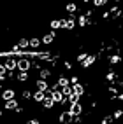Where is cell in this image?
Here are the masks:
<instances>
[{
    "label": "cell",
    "mask_w": 123,
    "mask_h": 124,
    "mask_svg": "<svg viewBox=\"0 0 123 124\" xmlns=\"http://www.w3.org/2000/svg\"><path fill=\"white\" fill-rule=\"evenodd\" d=\"M40 44H42V42H40L39 37H32V39H28V47H32V49H37Z\"/></svg>",
    "instance_id": "12"
},
{
    "label": "cell",
    "mask_w": 123,
    "mask_h": 124,
    "mask_svg": "<svg viewBox=\"0 0 123 124\" xmlns=\"http://www.w3.org/2000/svg\"><path fill=\"white\" fill-rule=\"evenodd\" d=\"M0 98H2L4 101L11 100V98H16V91L12 87H7V89H2V93H0Z\"/></svg>",
    "instance_id": "4"
},
{
    "label": "cell",
    "mask_w": 123,
    "mask_h": 124,
    "mask_svg": "<svg viewBox=\"0 0 123 124\" xmlns=\"http://www.w3.org/2000/svg\"><path fill=\"white\" fill-rule=\"evenodd\" d=\"M72 117H74V115L70 114V110H63V112L58 115V121L63 122V124H65V122H72Z\"/></svg>",
    "instance_id": "7"
},
{
    "label": "cell",
    "mask_w": 123,
    "mask_h": 124,
    "mask_svg": "<svg viewBox=\"0 0 123 124\" xmlns=\"http://www.w3.org/2000/svg\"><path fill=\"white\" fill-rule=\"evenodd\" d=\"M40 79H49V77H51V70H49V68H40Z\"/></svg>",
    "instance_id": "21"
},
{
    "label": "cell",
    "mask_w": 123,
    "mask_h": 124,
    "mask_svg": "<svg viewBox=\"0 0 123 124\" xmlns=\"http://www.w3.org/2000/svg\"><path fill=\"white\" fill-rule=\"evenodd\" d=\"M76 24H77V19L74 18L72 14L69 16L67 19H62V28H63V30H72L74 26H76Z\"/></svg>",
    "instance_id": "3"
},
{
    "label": "cell",
    "mask_w": 123,
    "mask_h": 124,
    "mask_svg": "<svg viewBox=\"0 0 123 124\" xmlns=\"http://www.w3.org/2000/svg\"><path fill=\"white\" fill-rule=\"evenodd\" d=\"M88 23H90V21H88V16H86V14H81L79 18H77V24H79V26H86Z\"/></svg>",
    "instance_id": "17"
},
{
    "label": "cell",
    "mask_w": 123,
    "mask_h": 124,
    "mask_svg": "<svg viewBox=\"0 0 123 124\" xmlns=\"http://www.w3.org/2000/svg\"><path fill=\"white\" fill-rule=\"evenodd\" d=\"M35 86H37V89H40V91H47V89H49L47 79H39V80L35 82Z\"/></svg>",
    "instance_id": "10"
},
{
    "label": "cell",
    "mask_w": 123,
    "mask_h": 124,
    "mask_svg": "<svg viewBox=\"0 0 123 124\" xmlns=\"http://www.w3.org/2000/svg\"><path fill=\"white\" fill-rule=\"evenodd\" d=\"M116 2H121V0H116Z\"/></svg>",
    "instance_id": "38"
},
{
    "label": "cell",
    "mask_w": 123,
    "mask_h": 124,
    "mask_svg": "<svg viewBox=\"0 0 123 124\" xmlns=\"http://www.w3.org/2000/svg\"><path fill=\"white\" fill-rule=\"evenodd\" d=\"M0 91H2V82H0Z\"/></svg>",
    "instance_id": "37"
},
{
    "label": "cell",
    "mask_w": 123,
    "mask_h": 124,
    "mask_svg": "<svg viewBox=\"0 0 123 124\" xmlns=\"http://www.w3.org/2000/svg\"><path fill=\"white\" fill-rule=\"evenodd\" d=\"M49 26H51V30H58V28H62V19H53Z\"/></svg>",
    "instance_id": "22"
},
{
    "label": "cell",
    "mask_w": 123,
    "mask_h": 124,
    "mask_svg": "<svg viewBox=\"0 0 123 124\" xmlns=\"http://www.w3.org/2000/svg\"><path fill=\"white\" fill-rule=\"evenodd\" d=\"M16 79H18L19 82H25V80H28V72H25V70H19V72H18V75H16Z\"/></svg>",
    "instance_id": "16"
},
{
    "label": "cell",
    "mask_w": 123,
    "mask_h": 124,
    "mask_svg": "<svg viewBox=\"0 0 123 124\" xmlns=\"http://www.w3.org/2000/svg\"><path fill=\"white\" fill-rule=\"evenodd\" d=\"M56 84H58V87H63V86H69V84H70V80L65 77V75H60L58 80H56Z\"/></svg>",
    "instance_id": "15"
},
{
    "label": "cell",
    "mask_w": 123,
    "mask_h": 124,
    "mask_svg": "<svg viewBox=\"0 0 123 124\" xmlns=\"http://www.w3.org/2000/svg\"><path fill=\"white\" fill-rule=\"evenodd\" d=\"M118 75H116V73H114V72H107V75H105V79H107L109 82H113L114 79H116Z\"/></svg>",
    "instance_id": "25"
},
{
    "label": "cell",
    "mask_w": 123,
    "mask_h": 124,
    "mask_svg": "<svg viewBox=\"0 0 123 124\" xmlns=\"http://www.w3.org/2000/svg\"><path fill=\"white\" fill-rule=\"evenodd\" d=\"M111 121H113V117H111V115H107V117L102 119V124H107V122H111Z\"/></svg>",
    "instance_id": "29"
},
{
    "label": "cell",
    "mask_w": 123,
    "mask_h": 124,
    "mask_svg": "<svg viewBox=\"0 0 123 124\" xmlns=\"http://www.w3.org/2000/svg\"><path fill=\"white\" fill-rule=\"evenodd\" d=\"M23 98H25V100H30V98H32V93H30L28 89H25V91H23Z\"/></svg>",
    "instance_id": "27"
},
{
    "label": "cell",
    "mask_w": 123,
    "mask_h": 124,
    "mask_svg": "<svg viewBox=\"0 0 123 124\" xmlns=\"http://www.w3.org/2000/svg\"><path fill=\"white\" fill-rule=\"evenodd\" d=\"M32 68V61L28 60L27 56H19L18 58V70H25V72H28Z\"/></svg>",
    "instance_id": "2"
},
{
    "label": "cell",
    "mask_w": 123,
    "mask_h": 124,
    "mask_svg": "<svg viewBox=\"0 0 123 124\" xmlns=\"http://www.w3.org/2000/svg\"><path fill=\"white\" fill-rule=\"evenodd\" d=\"M65 11H67L69 14H74V12L77 11V5H76V2H72V0H70V2H69L67 5H65Z\"/></svg>",
    "instance_id": "14"
},
{
    "label": "cell",
    "mask_w": 123,
    "mask_h": 124,
    "mask_svg": "<svg viewBox=\"0 0 123 124\" xmlns=\"http://www.w3.org/2000/svg\"><path fill=\"white\" fill-rule=\"evenodd\" d=\"M118 98H120V101H123V94H120V96H118Z\"/></svg>",
    "instance_id": "35"
},
{
    "label": "cell",
    "mask_w": 123,
    "mask_h": 124,
    "mask_svg": "<svg viewBox=\"0 0 123 124\" xmlns=\"http://www.w3.org/2000/svg\"><path fill=\"white\" fill-rule=\"evenodd\" d=\"M109 63L111 65H118V63H121V58L118 54H113V56H109Z\"/></svg>",
    "instance_id": "23"
},
{
    "label": "cell",
    "mask_w": 123,
    "mask_h": 124,
    "mask_svg": "<svg viewBox=\"0 0 123 124\" xmlns=\"http://www.w3.org/2000/svg\"><path fill=\"white\" fill-rule=\"evenodd\" d=\"M120 117H123V110H121V108L113 114V119H120Z\"/></svg>",
    "instance_id": "26"
},
{
    "label": "cell",
    "mask_w": 123,
    "mask_h": 124,
    "mask_svg": "<svg viewBox=\"0 0 123 124\" xmlns=\"http://www.w3.org/2000/svg\"><path fill=\"white\" fill-rule=\"evenodd\" d=\"M109 16H111V11H105V12L102 14V18H104V19H107V18H109Z\"/></svg>",
    "instance_id": "31"
},
{
    "label": "cell",
    "mask_w": 123,
    "mask_h": 124,
    "mask_svg": "<svg viewBox=\"0 0 123 124\" xmlns=\"http://www.w3.org/2000/svg\"><path fill=\"white\" fill-rule=\"evenodd\" d=\"M86 56H88L86 53H81V54H77V61H83V60H85Z\"/></svg>",
    "instance_id": "28"
},
{
    "label": "cell",
    "mask_w": 123,
    "mask_h": 124,
    "mask_svg": "<svg viewBox=\"0 0 123 124\" xmlns=\"http://www.w3.org/2000/svg\"><path fill=\"white\" fill-rule=\"evenodd\" d=\"M109 11H111V14L114 16V18H120V16H121V9H120V5H113Z\"/></svg>",
    "instance_id": "18"
},
{
    "label": "cell",
    "mask_w": 123,
    "mask_h": 124,
    "mask_svg": "<svg viewBox=\"0 0 123 124\" xmlns=\"http://www.w3.org/2000/svg\"><path fill=\"white\" fill-rule=\"evenodd\" d=\"M18 105H19L18 100H16V98H11V100L4 101V108L5 110H16V107H18Z\"/></svg>",
    "instance_id": "9"
},
{
    "label": "cell",
    "mask_w": 123,
    "mask_h": 124,
    "mask_svg": "<svg viewBox=\"0 0 123 124\" xmlns=\"http://www.w3.org/2000/svg\"><path fill=\"white\" fill-rule=\"evenodd\" d=\"M92 2H93L95 7H104L105 4H107V0H92Z\"/></svg>",
    "instance_id": "24"
},
{
    "label": "cell",
    "mask_w": 123,
    "mask_h": 124,
    "mask_svg": "<svg viewBox=\"0 0 123 124\" xmlns=\"http://www.w3.org/2000/svg\"><path fill=\"white\" fill-rule=\"evenodd\" d=\"M72 91H74V93H77L79 96H85V86H81L79 82L72 84Z\"/></svg>",
    "instance_id": "13"
},
{
    "label": "cell",
    "mask_w": 123,
    "mask_h": 124,
    "mask_svg": "<svg viewBox=\"0 0 123 124\" xmlns=\"http://www.w3.org/2000/svg\"><path fill=\"white\" fill-rule=\"evenodd\" d=\"M70 114L72 115H81L83 114V105H81L79 101H76V103H70Z\"/></svg>",
    "instance_id": "6"
},
{
    "label": "cell",
    "mask_w": 123,
    "mask_h": 124,
    "mask_svg": "<svg viewBox=\"0 0 123 124\" xmlns=\"http://www.w3.org/2000/svg\"><path fill=\"white\" fill-rule=\"evenodd\" d=\"M28 124H40L39 119H28Z\"/></svg>",
    "instance_id": "30"
},
{
    "label": "cell",
    "mask_w": 123,
    "mask_h": 124,
    "mask_svg": "<svg viewBox=\"0 0 123 124\" xmlns=\"http://www.w3.org/2000/svg\"><path fill=\"white\" fill-rule=\"evenodd\" d=\"M2 115H4V110H2V108H0V119H2Z\"/></svg>",
    "instance_id": "34"
},
{
    "label": "cell",
    "mask_w": 123,
    "mask_h": 124,
    "mask_svg": "<svg viewBox=\"0 0 123 124\" xmlns=\"http://www.w3.org/2000/svg\"><path fill=\"white\" fill-rule=\"evenodd\" d=\"M56 39V31L55 30H51L49 33H46V35H42V39H40V42H42L44 46H49V44H53V40Z\"/></svg>",
    "instance_id": "5"
},
{
    "label": "cell",
    "mask_w": 123,
    "mask_h": 124,
    "mask_svg": "<svg viewBox=\"0 0 123 124\" xmlns=\"http://www.w3.org/2000/svg\"><path fill=\"white\" fill-rule=\"evenodd\" d=\"M16 46H18L19 49H28V39H25V37H23V39H19Z\"/></svg>",
    "instance_id": "20"
},
{
    "label": "cell",
    "mask_w": 123,
    "mask_h": 124,
    "mask_svg": "<svg viewBox=\"0 0 123 124\" xmlns=\"http://www.w3.org/2000/svg\"><path fill=\"white\" fill-rule=\"evenodd\" d=\"M95 60H97V56H95V54H90V56H86L85 60L81 61V67H83V68H90V67L93 65Z\"/></svg>",
    "instance_id": "8"
},
{
    "label": "cell",
    "mask_w": 123,
    "mask_h": 124,
    "mask_svg": "<svg viewBox=\"0 0 123 124\" xmlns=\"http://www.w3.org/2000/svg\"><path fill=\"white\" fill-rule=\"evenodd\" d=\"M83 2H85V4H88V2H92V0H83Z\"/></svg>",
    "instance_id": "36"
},
{
    "label": "cell",
    "mask_w": 123,
    "mask_h": 124,
    "mask_svg": "<svg viewBox=\"0 0 123 124\" xmlns=\"http://www.w3.org/2000/svg\"><path fill=\"white\" fill-rule=\"evenodd\" d=\"M4 65L7 68V73H9V75H14V70H18V58L16 56H5Z\"/></svg>",
    "instance_id": "1"
},
{
    "label": "cell",
    "mask_w": 123,
    "mask_h": 124,
    "mask_svg": "<svg viewBox=\"0 0 123 124\" xmlns=\"http://www.w3.org/2000/svg\"><path fill=\"white\" fill-rule=\"evenodd\" d=\"M76 82H79V79L74 75V77H70V84H76Z\"/></svg>",
    "instance_id": "32"
},
{
    "label": "cell",
    "mask_w": 123,
    "mask_h": 124,
    "mask_svg": "<svg viewBox=\"0 0 123 124\" xmlns=\"http://www.w3.org/2000/svg\"><path fill=\"white\" fill-rule=\"evenodd\" d=\"M65 68L70 70V68H72V63H70V61H65Z\"/></svg>",
    "instance_id": "33"
},
{
    "label": "cell",
    "mask_w": 123,
    "mask_h": 124,
    "mask_svg": "<svg viewBox=\"0 0 123 124\" xmlns=\"http://www.w3.org/2000/svg\"><path fill=\"white\" fill-rule=\"evenodd\" d=\"M44 96H46V93H44V91H40V89H37L35 93L32 94V98H34V100H35V103H42Z\"/></svg>",
    "instance_id": "11"
},
{
    "label": "cell",
    "mask_w": 123,
    "mask_h": 124,
    "mask_svg": "<svg viewBox=\"0 0 123 124\" xmlns=\"http://www.w3.org/2000/svg\"><path fill=\"white\" fill-rule=\"evenodd\" d=\"M79 98H81V96H79L77 93H74V91H72V93L67 96V100H69V103H76V101H79Z\"/></svg>",
    "instance_id": "19"
},
{
    "label": "cell",
    "mask_w": 123,
    "mask_h": 124,
    "mask_svg": "<svg viewBox=\"0 0 123 124\" xmlns=\"http://www.w3.org/2000/svg\"><path fill=\"white\" fill-rule=\"evenodd\" d=\"M72 2H76V0H72Z\"/></svg>",
    "instance_id": "39"
}]
</instances>
